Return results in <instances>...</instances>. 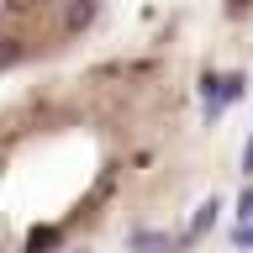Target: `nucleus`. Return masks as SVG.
I'll return each instance as SVG.
<instances>
[{"mask_svg": "<svg viewBox=\"0 0 253 253\" xmlns=\"http://www.w3.org/2000/svg\"><path fill=\"white\" fill-rule=\"evenodd\" d=\"M227 169V79L132 42L0 90V253H174Z\"/></svg>", "mask_w": 253, "mask_h": 253, "instance_id": "nucleus-1", "label": "nucleus"}, {"mask_svg": "<svg viewBox=\"0 0 253 253\" xmlns=\"http://www.w3.org/2000/svg\"><path fill=\"white\" fill-rule=\"evenodd\" d=\"M111 0H0V90L90 47Z\"/></svg>", "mask_w": 253, "mask_h": 253, "instance_id": "nucleus-2", "label": "nucleus"}, {"mask_svg": "<svg viewBox=\"0 0 253 253\" xmlns=\"http://www.w3.org/2000/svg\"><path fill=\"white\" fill-rule=\"evenodd\" d=\"M211 27H216V47L243 69H253V0H216L211 5Z\"/></svg>", "mask_w": 253, "mask_h": 253, "instance_id": "nucleus-3", "label": "nucleus"}, {"mask_svg": "<svg viewBox=\"0 0 253 253\" xmlns=\"http://www.w3.org/2000/svg\"><path fill=\"white\" fill-rule=\"evenodd\" d=\"M174 253H190V248H174Z\"/></svg>", "mask_w": 253, "mask_h": 253, "instance_id": "nucleus-4", "label": "nucleus"}]
</instances>
